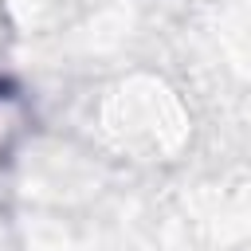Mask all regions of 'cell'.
I'll return each instance as SVG.
<instances>
[{
	"label": "cell",
	"instance_id": "obj_1",
	"mask_svg": "<svg viewBox=\"0 0 251 251\" xmlns=\"http://www.w3.org/2000/svg\"><path fill=\"white\" fill-rule=\"evenodd\" d=\"M8 94H12V82H4V78H0V102H4Z\"/></svg>",
	"mask_w": 251,
	"mask_h": 251
}]
</instances>
